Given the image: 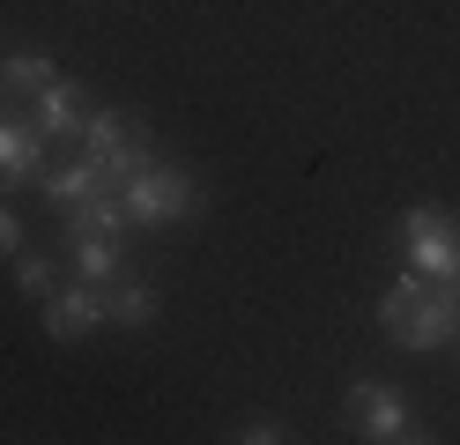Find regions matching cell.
I'll return each mask as SVG.
<instances>
[{
  "instance_id": "cell-1",
  "label": "cell",
  "mask_w": 460,
  "mask_h": 445,
  "mask_svg": "<svg viewBox=\"0 0 460 445\" xmlns=\"http://www.w3.org/2000/svg\"><path fill=\"white\" fill-rule=\"evenodd\" d=\"M379 334L394 349H446L460 342V282H430V275H401L379 297Z\"/></svg>"
},
{
  "instance_id": "cell-2",
  "label": "cell",
  "mask_w": 460,
  "mask_h": 445,
  "mask_svg": "<svg viewBox=\"0 0 460 445\" xmlns=\"http://www.w3.org/2000/svg\"><path fill=\"white\" fill-rule=\"evenodd\" d=\"M119 208H127V223H149V230H164V223H186L193 208H200V193H193V178L186 171H164V164H141L127 186H119Z\"/></svg>"
},
{
  "instance_id": "cell-3",
  "label": "cell",
  "mask_w": 460,
  "mask_h": 445,
  "mask_svg": "<svg viewBox=\"0 0 460 445\" xmlns=\"http://www.w3.org/2000/svg\"><path fill=\"white\" fill-rule=\"evenodd\" d=\"M82 156H90L111 186H127V178L149 164V148H141V119L134 111H82Z\"/></svg>"
},
{
  "instance_id": "cell-4",
  "label": "cell",
  "mask_w": 460,
  "mask_h": 445,
  "mask_svg": "<svg viewBox=\"0 0 460 445\" xmlns=\"http://www.w3.org/2000/svg\"><path fill=\"white\" fill-rule=\"evenodd\" d=\"M401 245H409V267L430 282H460V230L446 208H409L401 216Z\"/></svg>"
},
{
  "instance_id": "cell-5",
  "label": "cell",
  "mask_w": 460,
  "mask_h": 445,
  "mask_svg": "<svg viewBox=\"0 0 460 445\" xmlns=\"http://www.w3.org/2000/svg\"><path fill=\"white\" fill-rule=\"evenodd\" d=\"M341 408H349V431H357V438H371V445H401V438H423V431H416V415H409V401H401L394 386H379V378H357Z\"/></svg>"
},
{
  "instance_id": "cell-6",
  "label": "cell",
  "mask_w": 460,
  "mask_h": 445,
  "mask_svg": "<svg viewBox=\"0 0 460 445\" xmlns=\"http://www.w3.org/2000/svg\"><path fill=\"white\" fill-rule=\"evenodd\" d=\"M111 319V282H67V289H52L45 297V334L52 342H82L90 326H104Z\"/></svg>"
},
{
  "instance_id": "cell-7",
  "label": "cell",
  "mask_w": 460,
  "mask_h": 445,
  "mask_svg": "<svg viewBox=\"0 0 460 445\" xmlns=\"http://www.w3.org/2000/svg\"><path fill=\"white\" fill-rule=\"evenodd\" d=\"M0 178H45V134L22 119H0Z\"/></svg>"
},
{
  "instance_id": "cell-8",
  "label": "cell",
  "mask_w": 460,
  "mask_h": 445,
  "mask_svg": "<svg viewBox=\"0 0 460 445\" xmlns=\"http://www.w3.org/2000/svg\"><path fill=\"white\" fill-rule=\"evenodd\" d=\"M60 223H67V245H75V237H119V230H127L119 186H104V193H90V200H75Z\"/></svg>"
},
{
  "instance_id": "cell-9",
  "label": "cell",
  "mask_w": 460,
  "mask_h": 445,
  "mask_svg": "<svg viewBox=\"0 0 460 445\" xmlns=\"http://www.w3.org/2000/svg\"><path fill=\"white\" fill-rule=\"evenodd\" d=\"M104 186H111V178H104L90 156H82V164H67V171H45V178H38V193H45V208H52V216H67L75 200H90V193H104Z\"/></svg>"
},
{
  "instance_id": "cell-10",
  "label": "cell",
  "mask_w": 460,
  "mask_h": 445,
  "mask_svg": "<svg viewBox=\"0 0 460 445\" xmlns=\"http://www.w3.org/2000/svg\"><path fill=\"white\" fill-rule=\"evenodd\" d=\"M31 104H38V111H31L38 134H52V141H75V134H82V97H75L67 82H45Z\"/></svg>"
},
{
  "instance_id": "cell-11",
  "label": "cell",
  "mask_w": 460,
  "mask_h": 445,
  "mask_svg": "<svg viewBox=\"0 0 460 445\" xmlns=\"http://www.w3.org/2000/svg\"><path fill=\"white\" fill-rule=\"evenodd\" d=\"M0 75H8V89H22V97H38L45 82H60V67H52L45 52H8V59H0Z\"/></svg>"
},
{
  "instance_id": "cell-12",
  "label": "cell",
  "mask_w": 460,
  "mask_h": 445,
  "mask_svg": "<svg viewBox=\"0 0 460 445\" xmlns=\"http://www.w3.org/2000/svg\"><path fill=\"white\" fill-rule=\"evenodd\" d=\"M149 319H156V289L127 275L119 289H111V326H149Z\"/></svg>"
},
{
  "instance_id": "cell-13",
  "label": "cell",
  "mask_w": 460,
  "mask_h": 445,
  "mask_svg": "<svg viewBox=\"0 0 460 445\" xmlns=\"http://www.w3.org/2000/svg\"><path fill=\"white\" fill-rule=\"evenodd\" d=\"M75 275L111 282V275H119V237H75Z\"/></svg>"
},
{
  "instance_id": "cell-14",
  "label": "cell",
  "mask_w": 460,
  "mask_h": 445,
  "mask_svg": "<svg viewBox=\"0 0 460 445\" xmlns=\"http://www.w3.org/2000/svg\"><path fill=\"white\" fill-rule=\"evenodd\" d=\"M15 289L52 297V260H45V253H15Z\"/></svg>"
},
{
  "instance_id": "cell-15",
  "label": "cell",
  "mask_w": 460,
  "mask_h": 445,
  "mask_svg": "<svg viewBox=\"0 0 460 445\" xmlns=\"http://www.w3.org/2000/svg\"><path fill=\"white\" fill-rule=\"evenodd\" d=\"M238 438H245V445H275V438H282V423H275V415H252Z\"/></svg>"
},
{
  "instance_id": "cell-16",
  "label": "cell",
  "mask_w": 460,
  "mask_h": 445,
  "mask_svg": "<svg viewBox=\"0 0 460 445\" xmlns=\"http://www.w3.org/2000/svg\"><path fill=\"white\" fill-rule=\"evenodd\" d=\"M0 253H22V223L8 216V208H0Z\"/></svg>"
},
{
  "instance_id": "cell-17",
  "label": "cell",
  "mask_w": 460,
  "mask_h": 445,
  "mask_svg": "<svg viewBox=\"0 0 460 445\" xmlns=\"http://www.w3.org/2000/svg\"><path fill=\"white\" fill-rule=\"evenodd\" d=\"M0 97H8V75H0Z\"/></svg>"
}]
</instances>
